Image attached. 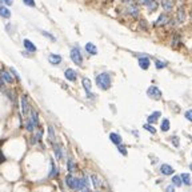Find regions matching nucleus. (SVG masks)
Instances as JSON below:
<instances>
[{"label": "nucleus", "instance_id": "9", "mask_svg": "<svg viewBox=\"0 0 192 192\" xmlns=\"http://www.w3.org/2000/svg\"><path fill=\"white\" fill-rule=\"evenodd\" d=\"M64 76H65L67 80H69V81H75V80L77 79V73L75 69L72 68H67L65 72H64Z\"/></svg>", "mask_w": 192, "mask_h": 192}, {"label": "nucleus", "instance_id": "42", "mask_svg": "<svg viewBox=\"0 0 192 192\" xmlns=\"http://www.w3.org/2000/svg\"><path fill=\"white\" fill-rule=\"evenodd\" d=\"M173 188H175V185H169L167 187V191H173Z\"/></svg>", "mask_w": 192, "mask_h": 192}, {"label": "nucleus", "instance_id": "5", "mask_svg": "<svg viewBox=\"0 0 192 192\" xmlns=\"http://www.w3.org/2000/svg\"><path fill=\"white\" fill-rule=\"evenodd\" d=\"M20 101H21V112H23V115L25 116V115H28L29 112H31V105H29V101H28V99H27L25 95L21 96Z\"/></svg>", "mask_w": 192, "mask_h": 192}, {"label": "nucleus", "instance_id": "21", "mask_svg": "<svg viewBox=\"0 0 192 192\" xmlns=\"http://www.w3.org/2000/svg\"><path fill=\"white\" fill-rule=\"evenodd\" d=\"M85 51L88 53H91V55H96L97 53V48H96V45L93 43H87L85 44Z\"/></svg>", "mask_w": 192, "mask_h": 192}, {"label": "nucleus", "instance_id": "35", "mask_svg": "<svg viewBox=\"0 0 192 192\" xmlns=\"http://www.w3.org/2000/svg\"><path fill=\"white\" fill-rule=\"evenodd\" d=\"M184 116H185V119L188 120V121H192V109H188V111H185Z\"/></svg>", "mask_w": 192, "mask_h": 192}, {"label": "nucleus", "instance_id": "12", "mask_svg": "<svg viewBox=\"0 0 192 192\" xmlns=\"http://www.w3.org/2000/svg\"><path fill=\"white\" fill-rule=\"evenodd\" d=\"M149 64H151V61H149V59L147 57V56H141V57H139V65H140L141 69H148Z\"/></svg>", "mask_w": 192, "mask_h": 192}, {"label": "nucleus", "instance_id": "6", "mask_svg": "<svg viewBox=\"0 0 192 192\" xmlns=\"http://www.w3.org/2000/svg\"><path fill=\"white\" fill-rule=\"evenodd\" d=\"M76 181H77V177H75L72 173H68V175L65 176V184L68 188L76 189Z\"/></svg>", "mask_w": 192, "mask_h": 192}, {"label": "nucleus", "instance_id": "22", "mask_svg": "<svg viewBox=\"0 0 192 192\" xmlns=\"http://www.w3.org/2000/svg\"><path fill=\"white\" fill-rule=\"evenodd\" d=\"M171 181H172V184L175 187H181V185H183V179H181V176H179V175L173 176Z\"/></svg>", "mask_w": 192, "mask_h": 192}, {"label": "nucleus", "instance_id": "43", "mask_svg": "<svg viewBox=\"0 0 192 192\" xmlns=\"http://www.w3.org/2000/svg\"><path fill=\"white\" fill-rule=\"evenodd\" d=\"M4 85V80H3V76L0 77V87H3Z\"/></svg>", "mask_w": 192, "mask_h": 192}, {"label": "nucleus", "instance_id": "41", "mask_svg": "<svg viewBox=\"0 0 192 192\" xmlns=\"http://www.w3.org/2000/svg\"><path fill=\"white\" fill-rule=\"evenodd\" d=\"M4 161H5V156L3 155L1 149H0V163H4Z\"/></svg>", "mask_w": 192, "mask_h": 192}, {"label": "nucleus", "instance_id": "33", "mask_svg": "<svg viewBox=\"0 0 192 192\" xmlns=\"http://www.w3.org/2000/svg\"><path fill=\"white\" fill-rule=\"evenodd\" d=\"M67 167H68V172L69 173H72L75 171V164H73V161H72V159H69L68 161H67Z\"/></svg>", "mask_w": 192, "mask_h": 192}, {"label": "nucleus", "instance_id": "10", "mask_svg": "<svg viewBox=\"0 0 192 192\" xmlns=\"http://www.w3.org/2000/svg\"><path fill=\"white\" fill-rule=\"evenodd\" d=\"M61 60H63L61 56L57 55V53H51V55L48 56V61H49L52 65H57V64H60Z\"/></svg>", "mask_w": 192, "mask_h": 192}, {"label": "nucleus", "instance_id": "24", "mask_svg": "<svg viewBox=\"0 0 192 192\" xmlns=\"http://www.w3.org/2000/svg\"><path fill=\"white\" fill-rule=\"evenodd\" d=\"M57 176V168H56L53 160H51V171H49V177H56Z\"/></svg>", "mask_w": 192, "mask_h": 192}, {"label": "nucleus", "instance_id": "40", "mask_svg": "<svg viewBox=\"0 0 192 192\" xmlns=\"http://www.w3.org/2000/svg\"><path fill=\"white\" fill-rule=\"evenodd\" d=\"M1 4H5V5H11L12 4V0H0Z\"/></svg>", "mask_w": 192, "mask_h": 192}, {"label": "nucleus", "instance_id": "34", "mask_svg": "<svg viewBox=\"0 0 192 192\" xmlns=\"http://www.w3.org/2000/svg\"><path fill=\"white\" fill-rule=\"evenodd\" d=\"M117 149H119V152L121 155H124V156H127V148H125L124 145H121V144H119L117 145Z\"/></svg>", "mask_w": 192, "mask_h": 192}, {"label": "nucleus", "instance_id": "17", "mask_svg": "<svg viewBox=\"0 0 192 192\" xmlns=\"http://www.w3.org/2000/svg\"><path fill=\"white\" fill-rule=\"evenodd\" d=\"M161 7L165 12H171V11L173 9L172 0H161Z\"/></svg>", "mask_w": 192, "mask_h": 192}, {"label": "nucleus", "instance_id": "19", "mask_svg": "<svg viewBox=\"0 0 192 192\" xmlns=\"http://www.w3.org/2000/svg\"><path fill=\"white\" fill-rule=\"evenodd\" d=\"M160 116H161V112H160V111H156V112L151 113L148 117H147V121L151 123V124H152V123H156V121H157V119H159Z\"/></svg>", "mask_w": 192, "mask_h": 192}, {"label": "nucleus", "instance_id": "38", "mask_svg": "<svg viewBox=\"0 0 192 192\" xmlns=\"http://www.w3.org/2000/svg\"><path fill=\"white\" fill-rule=\"evenodd\" d=\"M41 33H43V35H44V36H47V37H48V39H51V40H52V41H55V40H56V39H55V36H52V35H51V33H48V32H45V31H43V32H41Z\"/></svg>", "mask_w": 192, "mask_h": 192}, {"label": "nucleus", "instance_id": "2", "mask_svg": "<svg viewBox=\"0 0 192 192\" xmlns=\"http://www.w3.org/2000/svg\"><path fill=\"white\" fill-rule=\"evenodd\" d=\"M69 56H71V60L73 61L76 65H81L83 64V56H81V53H80V51H79V48H72L71 49V52H69Z\"/></svg>", "mask_w": 192, "mask_h": 192}, {"label": "nucleus", "instance_id": "39", "mask_svg": "<svg viewBox=\"0 0 192 192\" xmlns=\"http://www.w3.org/2000/svg\"><path fill=\"white\" fill-rule=\"evenodd\" d=\"M171 141L173 143L175 147H179V141H177V137H176V136H172V137H171Z\"/></svg>", "mask_w": 192, "mask_h": 192}, {"label": "nucleus", "instance_id": "18", "mask_svg": "<svg viewBox=\"0 0 192 192\" xmlns=\"http://www.w3.org/2000/svg\"><path fill=\"white\" fill-rule=\"evenodd\" d=\"M109 139H111V141L115 144V145H119V144H121V141H123L121 136H120L119 133H115V132H112L111 135H109Z\"/></svg>", "mask_w": 192, "mask_h": 192}, {"label": "nucleus", "instance_id": "3", "mask_svg": "<svg viewBox=\"0 0 192 192\" xmlns=\"http://www.w3.org/2000/svg\"><path fill=\"white\" fill-rule=\"evenodd\" d=\"M147 95H148L149 97L155 99V100H160V99H161V92H160V89L156 85H151V87L147 89Z\"/></svg>", "mask_w": 192, "mask_h": 192}, {"label": "nucleus", "instance_id": "27", "mask_svg": "<svg viewBox=\"0 0 192 192\" xmlns=\"http://www.w3.org/2000/svg\"><path fill=\"white\" fill-rule=\"evenodd\" d=\"M1 76H3V79H4L7 83H12V81H13V77H12V75H11L9 72L1 71Z\"/></svg>", "mask_w": 192, "mask_h": 192}, {"label": "nucleus", "instance_id": "16", "mask_svg": "<svg viewBox=\"0 0 192 192\" xmlns=\"http://www.w3.org/2000/svg\"><path fill=\"white\" fill-rule=\"evenodd\" d=\"M53 152H55L56 159H59V160L63 159V149H61L60 144H55V143H53Z\"/></svg>", "mask_w": 192, "mask_h": 192}, {"label": "nucleus", "instance_id": "26", "mask_svg": "<svg viewBox=\"0 0 192 192\" xmlns=\"http://www.w3.org/2000/svg\"><path fill=\"white\" fill-rule=\"evenodd\" d=\"M29 119H31L36 125H39V115H37V111L31 109V117H29Z\"/></svg>", "mask_w": 192, "mask_h": 192}, {"label": "nucleus", "instance_id": "45", "mask_svg": "<svg viewBox=\"0 0 192 192\" xmlns=\"http://www.w3.org/2000/svg\"><path fill=\"white\" fill-rule=\"evenodd\" d=\"M120 1H125V0H120Z\"/></svg>", "mask_w": 192, "mask_h": 192}, {"label": "nucleus", "instance_id": "36", "mask_svg": "<svg viewBox=\"0 0 192 192\" xmlns=\"http://www.w3.org/2000/svg\"><path fill=\"white\" fill-rule=\"evenodd\" d=\"M23 3L28 7H35V0H23Z\"/></svg>", "mask_w": 192, "mask_h": 192}, {"label": "nucleus", "instance_id": "23", "mask_svg": "<svg viewBox=\"0 0 192 192\" xmlns=\"http://www.w3.org/2000/svg\"><path fill=\"white\" fill-rule=\"evenodd\" d=\"M169 127H171V123L168 119H164L161 121V124H160V129H161L163 132H167V131L169 129Z\"/></svg>", "mask_w": 192, "mask_h": 192}, {"label": "nucleus", "instance_id": "20", "mask_svg": "<svg viewBox=\"0 0 192 192\" xmlns=\"http://www.w3.org/2000/svg\"><path fill=\"white\" fill-rule=\"evenodd\" d=\"M176 19H177L179 23H184V21H185V11H184L183 7H180L177 9V15H176Z\"/></svg>", "mask_w": 192, "mask_h": 192}, {"label": "nucleus", "instance_id": "15", "mask_svg": "<svg viewBox=\"0 0 192 192\" xmlns=\"http://www.w3.org/2000/svg\"><path fill=\"white\" fill-rule=\"evenodd\" d=\"M0 16H1V17H4V19H9L11 17V11H9V8H8L5 4L0 5Z\"/></svg>", "mask_w": 192, "mask_h": 192}, {"label": "nucleus", "instance_id": "30", "mask_svg": "<svg viewBox=\"0 0 192 192\" xmlns=\"http://www.w3.org/2000/svg\"><path fill=\"white\" fill-rule=\"evenodd\" d=\"M91 180H92V184H93L95 188H99V187H100V180L97 179L96 175H91Z\"/></svg>", "mask_w": 192, "mask_h": 192}, {"label": "nucleus", "instance_id": "1", "mask_svg": "<svg viewBox=\"0 0 192 192\" xmlns=\"http://www.w3.org/2000/svg\"><path fill=\"white\" fill-rule=\"evenodd\" d=\"M96 84L99 85L100 89H104V91L108 89L111 87V76H109V73H107V72L99 73L96 76Z\"/></svg>", "mask_w": 192, "mask_h": 192}, {"label": "nucleus", "instance_id": "32", "mask_svg": "<svg viewBox=\"0 0 192 192\" xmlns=\"http://www.w3.org/2000/svg\"><path fill=\"white\" fill-rule=\"evenodd\" d=\"M155 65H156L157 69H163V68L167 67V63H165V61H161V60H156L155 61Z\"/></svg>", "mask_w": 192, "mask_h": 192}, {"label": "nucleus", "instance_id": "8", "mask_svg": "<svg viewBox=\"0 0 192 192\" xmlns=\"http://www.w3.org/2000/svg\"><path fill=\"white\" fill-rule=\"evenodd\" d=\"M81 84H83V88L85 89V92H87L88 97H92V93H91V88H92V84H91V80L88 79V77H83L81 80Z\"/></svg>", "mask_w": 192, "mask_h": 192}, {"label": "nucleus", "instance_id": "31", "mask_svg": "<svg viewBox=\"0 0 192 192\" xmlns=\"http://www.w3.org/2000/svg\"><path fill=\"white\" fill-rule=\"evenodd\" d=\"M144 129L148 131V132H151L152 135H153V133H156V129H155V127L151 124V123H148V124H144Z\"/></svg>", "mask_w": 192, "mask_h": 192}, {"label": "nucleus", "instance_id": "44", "mask_svg": "<svg viewBox=\"0 0 192 192\" xmlns=\"http://www.w3.org/2000/svg\"><path fill=\"white\" fill-rule=\"evenodd\" d=\"M189 169H191V171H192V164H191V165H189Z\"/></svg>", "mask_w": 192, "mask_h": 192}, {"label": "nucleus", "instance_id": "4", "mask_svg": "<svg viewBox=\"0 0 192 192\" xmlns=\"http://www.w3.org/2000/svg\"><path fill=\"white\" fill-rule=\"evenodd\" d=\"M125 1L128 3V13H129L132 17H137L139 16V8L136 7V4H135V1L133 0H125Z\"/></svg>", "mask_w": 192, "mask_h": 192}, {"label": "nucleus", "instance_id": "7", "mask_svg": "<svg viewBox=\"0 0 192 192\" xmlns=\"http://www.w3.org/2000/svg\"><path fill=\"white\" fill-rule=\"evenodd\" d=\"M76 189H79V191H88V189H89V187H88L87 179H85V177L77 179V181H76Z\"/></svg>", "mask_w": 192, "mask_h": 192}, {"label": "nucleus", "instance_id": "37", "mask_svg": "<svg viewBox=\"0 0 192 192\" xmlns=\"http://www.w3.org/2000/svg\"><path fill=\"white\" fill-rule=\"evenodd\" d=\"M11 72H12V73H13V76H15V79L17 80V81H20V76H19V73H17V72H16V69H15V68H11Z\"/></svg>", "mask_w": 192, "mask_h": 192}, {"label": "nucleus", "instance_id": "25", "mask_svg": "<svg viewBox=\"0 0 192 192\" xmlns=\"http://www.w3.org/2000/svg\"><path fill=\"white\" fill-rule=\"evenodd\" d=\"M181 179H183V184L191 185L192 179H191V175H189V173H183V175H181Z\"/></svg>", "mask_w": 192, "mask_h": 192}, {"label": "nucleus", "instance_id": "28", "mask_svg": "<svg viewBox=\"0 0 192 192\" xmlns=\"http://www.w3.org/2000/svg\"><path fill=\"white\" fill-rule=\"evenodd\" d=\"M48 137H49V140L52 141V143H55V131H53V127L52 125H48Z\"/></svg>", "mask_w": 192, "mask_h": 192}, {"label": "nucleus", "instance_id": "46", "mask_svg": "<svg viewBox=\"0 0 192 192\" xmlns=\"http://www.w3.org/2000/svg\"><path fill=\"white\" fill-rule=\"evenodd\" d=\"M108 1H113V0H108Z\"/></svg>", "mask_w": 192, "mask_h": 192}, {"label": "nucleus", "instance_id": "29", "mask_svg": "<svg viewBox=\"0 0 192 192\" xmlns=\"http://www.w3.org/2000/svg\"><path fill=\"white\" fill-rule=\"evenodd\" d=\"M41 135H43V132H41V131H37V132L35 133L33 136H32V139H31V143H32V144H36L37 141H39L40 139H41Z\"/></svg>", "mask_w": 192, "mask_h": 192}, {"label": "nucleus", "instance_id": "11", "mask_svg": "<svg viewBox=\"0 0 192 192\" xmlns=\"http://www.w3.org/2000/svg\"><path fill=\"white\" fill-rule=\"evenodd\" d=\"M168 21H169L168 16L165 15V13H161V15L157 17V20L155 21V25H156V27H161V25H164V24H167Z\"/></svg>", "mask_w": 192, "mask_h": 192}, {"label": "nucleus", "instance_id": "13", "mask_svg": "<svg viewBox=\"0 0 192 192\" xmlns=\"http://www.w3.org/2000/svg\"><path fill=\"white\" fill-rule=\"evenodd\" d=\"M160 172H161L163 175L168 176V175H173V172H175V169H173V168L171 167L169 164H163L161 167H160Z\"/></svg>", "mask_w": 192, "mask_h": 192}, {"label": "nucleus", "instance_id": "14", "mask_svg": "<svg viewBox=\"0 0 192 192\" xmlns=\"http://www.w3.org/2000/svg\"><path fill=\"white\" fill-rule=\"evenodd\" d=\"M23 44H24V47H25V49L28 51V52H36V45L33 44V43L31 41V40H28V39H24L23 40Z\"/></svg>", "mask_w": 192, "mask_h": 192}]
</instances>
